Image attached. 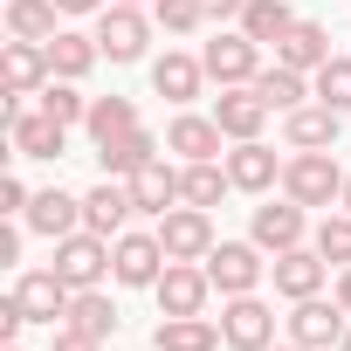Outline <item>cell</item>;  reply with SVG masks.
<instances>
[{
    "mask_svg": "<svg viewBox=\"0 0 351 351\" xmlns=\"http://www.w3.org/2000/svg\"><path fill=\"white\" fill-rule=\"evenodd\" d=\"M0 76H8V97H42L49 69V42H8L0 49Z\"/></svg>",
    "mask_w": 351,
    "mask_h": 351,
    "instance_id": "obj_17",
    "label": "cell"
},
{
    "mask_svg": "<svg viewBox=\"0 0 351 351\" xmlns=\"http://www.w3.org/2000/svg\"><path fill=\"white\" fill-rule=\"evenodd\" d=\"M269 276H276V296L303 303V296H324V282H330V262H324L317 248H289V255H276V262H269Z\"/></svg>",
    "mask_w": 351,
    "mask_h": 351,
    "instance_id": "obj_14",
    "label": "cell"
},
{
    "mask_svg": "<svg viewBox=\"0 0 351 351\" xmlns=\"http://www.w3.org/2000/svg\"><path fill=\"white\" fill-rule=\"evenodd\" d=\"M56 8H62V14H104L110 0H56Z\"/></svg>",
    "mask_w": 351,
    "mask_h": 351,
    "instance_id": "obj_42",
    "label": "cell"
},
{
    "mask_svg": "<svg viewBox=\"0 0 351 351\" xmlns=\"http://www.w3.org/2000/svg\"><path fill=\"white\" fill-rule=\"evenodd\" d=\"M303 214H310V207H296L289 193L269 200V207H255V248H262V255H289V248H303V228H310Z\"/></svg>",
    "mask_w": 351,
    "mask_h": 351,
    "instance_id": "obj_13",
    "label": "cell"
},
{
    "mask_svg": "<svg viewBox=\"0 0 351 351\" xmlns=\"http://www.w3.org/2000/svg\"><path fill=\"white\" fill-rule=\"evenodd\" d=\"M282 193H289L296 207H337V200H344V172H337L330 152H296V158L282 165Z\"/></svg>",
    "mask_w": 351,
    "mask_h": 351,
    "instance_id": "obj_1",
    "label": "cell"
},
{
    "mask_svg": "<svg viewBox=\"0 0 351 351\" xmlns=\"http://www.w3.org/2000/svg\"><path fill=\"white\" fill-rule=\"evenodd\" d=\"M21 221H28L42 241H62V234H76V228H83V200H76V193H62V186H49V193H35V200H28V214H21Z\"/></svg>",
    "mask_w": 351,
    "mask_h": 351,
    "instance_id": "obj_20",
    "label": "cell"
},
{
    "mask_svg": "<svg viewBox=\"0 0 351 351\" xmlns=\"http://www.w3.org/2000/svg\"><path fill=\"white\" fill-rule=\"evenodd\" d=\"M152 21H158L165 35H193V28L207 21V8H200V0H152Z\"/></svg>",
    "mask_w": 351,
    "mask_h": 351,
    "instance_id": "obj_37",
    "label": "cell"
},
{
    "mask_svg": "<svg viewBox=\"0 0 351 351\" xmlns=\"http://www.w3.org/2000/svg\"><path fill=\"white\" fill-rule=\"evenodd\" d=\"M97 62H104L97 35H76V28H62V35L49 42V69H56V76H69V83H83V76H90Z\"/></svg>",
    "mask_w": 351,
    "mask_h": 351,
    "instance_id": "obj_28",
    "label": "cell"
},
{
    "mask_svg": "<svg viewBox=\"0 0 351 351\" xmlns=\"http://www.w3.org/2000/svg\"><path fill=\"white\" fill-rule=\"evenodd\" d=\"M262 276H269V262H262L255 241H214V255H207V282H214L221 296H255Z\"/></svg>",
    "mask_w": 351,
    "mask_h": 351,
    "instance_id": "obj_5",
    "label": "cell"
},
{
    "mask_svg": "<svg viewBox=\"0 0 351 351\" xmlns=\"http://www.w3.org/2000/svg\"><path fill=\"white\" fill-rule=\"evenodd\" d=\"M69 289H97L104 276H110V241L104 234H90V228H76V234H62L56 241V262H49Z\"/></svg>",
    "mask_w": 351,
    "mask_h": 351,
    "instance_id": "obj_3",
    "label": "cell"
},
{
    "mask_svg": "<svg viewBox=\"0 0 351 351\" xmlns=\"http://www.w3.org/2000/svg\"><path fill=\"white\" fill-rule=\"evenodd\" d=\"M337 351H351V330H344V344H337Z\"/></svg>",
    "mask_w": 351,
    "mask_h": 351,
    "instance_id": "obj_46",
    "label": "cell"
},
{
    "mask_svg": "<svg viewBox=\"0 0 351 351\" xmlns=\"http://www.w3.org/2000/svg\"><path fill=\"white\" fill-rule=\"evenodd\" d=\"M97 158H104V180H131V172H145V165L158 158V138L138 124V131H124V138L97 145Z\"/></svg>",
    "mask_w": 351,
    "mask_h": 351,
    "instance_id": "obj_24",
    "label": "cell"
},
{
    "mask_svg": "<svg viewBox=\"0 0 351 351\" xmlns=\"http://www.w3.org/2000/svg\"><path fill=\"white\" fill-rule=\"evenodd\" d=\"M8 145H14V158H62L69 124H56L49 110H14L8 117Z\"/></svg>",
    "mask_w": 351,
    "mask_h": 351,
    "instance_id": "obj_11",
    "label": "cell"
},
{
    "mask_svg": "<svg viewBox=\"0 0 351 351\" xmlns=\"http://www.w3.org/2000/svg\"><path fill=\"white\" fill-rule=\"evenodd\" d=\"M296 21H303V14L289 8V0H248V8H241V21H234V28H241L248 42H282V35H289Z\"/></svg>",
    "mask_w": 351,
    "mask_h": 351,
    "instance_id": "obj_29",
    "label": "cell"
},
{
    "mask_svg": "<svg viewBox=\"0 0 351 351\" xmlns=\"http://www.w3.org/2000/svg\"><path fill=\"white\" fill-rule=\"evenodd\" d=\"M269 351H310V344H296V337H289V344H269Z\"/></svg>",
    "mask_w": 351,
    "mask_h": 351,
    "instance_id": "obj_45",
    "label": "cell"
},
{
    "mask_svg": "<svg viewBox=\"0 0 351 351\" xmlns=\"http://www.w3.org/2000/svg\"><path fill=\"white\" fill-rule=\"evenodd\" d=\"M200 83H207V62H200V56L165 49V56L152 62V90H158L165 104H193V97H200Z\"/></svg>",
    "mask_w": 351,
    "mask_h": 351,
    "instance_id": "obj_21",
    "label": "cell"
},
{
    "mask_svg": "<svg viewBox=\"0 0 351 351\" xmlns=\"http://www.w3.org/2000/svg\"><path fill=\"white\" fill-rule=\"evenodd\" d=\"M344 317H351L344 303H324V296H303V303L289 310V337H296V344H310V351H330V344H344V330H351Z\"/></svg>",
    "mask_w": 351,
    "mask_h": 351,
    "instance_id": "obj_10",
    "label": "cell"
},
{
    "mask_svg": "<svg viewBox=\"0 0 351 351\" xmlns=\"http://www.w3.org/2000/svg\"><path fill=\"white\" fill-rule=\"evenodd\" d=\"M124 8H145V0H124Z\"/></svg>",
    "mask_w": 351,
    "mask_h": 351,
    "instance_id": "obj_47",
    "label": "cell"
},
{
    "mask_svg": "<svg viewBox=\"0 0 351 351\" xmlns=\"http://www.w3.org/2000/svg\"><path fill=\"white\" fill-rule=\"evenodd\" d=\"M221 138H228V131H221L214 117H193V110H180V117L165 124V152H180L186 165H193V158H221Z\"/></svg>",
    "mask_w": 351,
    "mask_h": 351,
    "instance_id": "obj_22",
    "label": "cell"
},
{
    "mask_svg": "<svg viewBox=\"0 0 351 351\" xmlns=\"http://www.w3.org/2000/svg\"><path fill=\"white\" fill-rule=\"evenodd\" d=\"M214 124H221L234 145H248V138H262V124H269V104L255 97V83H241V90H221V97H214Z\"/></svg>",
    "mask_w": 351,
    "mask_h": 351,
    "instance_id": "obj_18",
    "label": "cell"
},
{
    "mask_svg": "<svg viewBox=\"0 0 351 351\" xmlns=\"http://www.w3.org/2000/svg\"><path fill=\"white\" fill-rule=\"evenodd\" d=\"M200 8H207V21H241L248 0H200Z\"/></svg>",
    "mask_w": 351,
    "mask_h": 351,
    "instance_id": "obj_40",
    "label": "cell"
},
{
    "mask_svg": "<svg viewBox=\"0 0 351 351\" xmlns=\"http://www.w3.org/2000/svg\"><path fill=\"white\" fill-rule=\"evenodd\" d=\"M14 296H21V310H28V324H62L69 317V282L56 276V269H28L21 282H14Z\"/></svg>",
    "mask_w": 351,
    "mask_h": 351,
    "instance_id": "obj_15",
    "label": "cell"
},
{
    "mask_svg": "<svg viewBox=\"0 0 351 351\" xmlns=\"http://www.w3.org/2000/svg\"><path fill=\"white\" fill-rule=\"evenodd\" d=\"M282 165L289 158H276L262 138H248L228 152V180H234V193H269V186H282Z\"/></svg>",
    "mask_w": 351,
    "mask_h": 351,
    "instance_id": "obj_16",
    "label": "cell"
},
{
    "mask_svg": "<svg viewBox=\"0 0 351 351\" xmlns=\"http://www.w3.org/2000/svg\"><path fill=\"white\" fill-rule=\"evenodd\" d=\"M145 42H152V21H145L138 8L110 0V8L97 14V49H104L110 62H138V56H145Z\"/></svg>",
    "mask_w": 351,
    "mask_h": 351,
    "instance_id": "obj_9",
    "label": "cell"
},
{
    "mask_svg": "<svg viewBox=\"0 0 351 351\" xmlns=\"http://www.w3.org/2000/svg\"><path fill=\"white\" fill-rule=\"evenodd\" d=\"M255 97H262L269 110H282V117H289V110L310 97V76H303V69H289V62H269V69L255 76Z\"/></svg>",
    "mask_w": 351,
    "mask_h": 351,
    "instance_id": "obj_30",
    "label": "cell"
},
{
    "mask_svg": "<svg viewBox=\"0 0 351 351\" xmlns=\"http://www.w3.org/2000/svg\"><path fill=\"white\" fill-rule=\"evenodd\" d=\"M0 262H21V228H14V221L0 228Z\"/></svg>",
    "mask_w": 351,
    "mask_h": 351,
    "instance_id": "obj_41",
    "label": "cell"
},
{
    "mask_svg": "<svg viewBox=\"0 0 351 351\" xmlns=\"http://www.w3.org/2000/svg\"><path fill=\"white\" fill-rule=\"evenodd\" d=\"M158 241H165V262H207L214 255V221H207V207H172V214H158Z\"/></svg>",
    "mask_w": 351,
    "mask_h": 351,
    "instance_id": "obj_6",
    "label": "cell"
},
{
    "mask_svg": "<svg viewBox=\"0 0 351 351\" xmlns=\"http://www.w3.org/2000/svg\"><path fill=\"white\" fill-rule=\"evenodd\" d=\"M200 62H207V83L241 90V83H255V76H262V42H248L241 28H221V35L200 49Z\"/></svg>",
    "mask_w": 351,
    "mask_h": 351,
    "instance_id": "obj_2",
    "label": "cell"
},
{
    "mask_svg": "<svg viewBox=\"0 0 351 351\" xmlns=\"http://www.w3.org/2000/svg\"><path fill=\"white\" fill-rule=\"evenodd\" d=\"M310 97L330 104V110H351V56H330V62L310 76Z\"/></svg>",
    "mask_w": 351,
    "mask_h": 351,
    "instance_id": "obj_35",
    "label": "cell"
},
{
    "mask_svg": "<svg viewBox=\"0 0 351 351\" xmlns=\"http://www.w3.org/2000/svg\"><path fill=\"white\" fill-rule=\"evenodd\" d=\"M330 269H351V214L337 207V214H324V228H317V241H310Z\"/></svg>",
    "mask_w": 351,
    "mask_h": 351,
    "instance_id": "obj_36",
    "label": "cell"
},
{
    "mask_svg": "<svg viewBox=\"0 0 351 351\" xmlns=\"http://www.w3.org/2000/svg\"><path fill=\"white\" fill-rule=\"evenodd\" d=\"M152 344H158V351H221L228 337H221V324H207V317H158Z\"/></svg>",
    "mask_w": 351,
    "mask_h": 351,
    "instance_id": "obj_25",
    "label": "cell"
},
{
    "mask_svg": "<svg viewBox=\"0 0 351 351\" xmlns=\"http://www.w3.org/2000/svg\"><path fill=\"white\" fill-rule=\"evenodd\" d=\"M337 303L351 310V269H337Z\"/></svg>",
    "mask_w": 351,
    "mask_h": 351,
    "instance_id": "obj_43",
    "label": "cell"
},
{
    "mask_svg": "<svg viewBox=\"0 0 351 351\" xmlns=\"http://www.w3.org/2000/svg\"><path fill=\"white\" fill-rule=\"evenodd\" d=\"M337 207H344V214H351V172H344V200H337Z\"/></svg>",
    "mask_w": 351,
    "mask_h": 351,
    "instance_id": "obj_44",
    "label": "cell"
},
{
    "mask_svg": "<svg viewBox=\"0 0 351 351\" xmlns=\"http://www.w3.org/2000/svg\"><path fill=\"white\" fill-rule=\"evenodd\" d=\"M131 214H138L131 180H104V186H90V193H83V228H90V234H104V241H117Z\"/></svg>",
    "mask_w": 351,
    "mask_h": 351,
    "instance_id": "obj_12",
    "label": "cell"
},
{
    "mask_svg": "<svg viewBox=\"0 0 351 351\" xmlns=\"http://www.w3.org/2000/svg\"><path fill=\"white\" fill-rule=\"evenodd\" d=\"M110 276H117L124 289H152V282L165 276V241H158V234H131V228H124V234L110 241Z\"/></svg>",
    "mask_w": 351,
    "mask_h": 351,
    "instance_id": "obj_7",
    "label": "cell"
},
{
    "mask_svg": "<svg viewBox=\"0 0 351 351\" xmlns=\"http://www.w3.org/2000/svg\"><path fill=\"white\" fill-rule=\"evenodd\" d=\"M131 200H138V214H172L180 207V172L165 158H152L145 172H131Z\"/></svg>",
    "mask_w": 351,
    "mask_h": 351,
    "instance_id": "obj_26",
    "label": "cell"
},
{
    "mask_svg": "<svg viewBox=\"0 0 351 351\" xmlns=\"http://www.w3.org/2000/svg\"><path fill=\"white\" fill-rule=\"evenodd\" d=\"M152 296H158V317H207V296H214L207 262H165Z\"/></svg>",
    "mask_w": 351,
    "mask_h": 351,
    "instance_id": "obj_4",
    "label": "cell"
},
{
    "mask_svg": "<svg viewBox=\"0 0 351 351\" xmlns=\"http://www.w3.org/2000/svg\"><path fill=\"white\" fill-rule=\"evenodd\" d=\"M90 138L97 145H110V138H124V131H138V104L131 97H90Z\"/></svg>",
    "mask_w": 351,
    "mask_h": 351,
    "instance_id": "obj_33",
    "label": "cell"
},
{
    "mask_svg": "<svg viewBox=\"0 0 351 351\" xmlns=\"http://www.w3.org/2000/svg\"><path fill=\"white\" fill-rule=\"evenodd\" d=\"M62 324H69V330H83V337H97V344H104V337H110V330H117V303H110V296H104V289H76V296H69V317H62Z\"/></svg>",
    "mask_w": 351,
    "mask_h": 351,
    "instance_id": "obj_31",
    "label": "cell"
},
{
    "mask_svg": "<svg viewBox=\"0 0 351 351\" xmlns=\"http://www.w3.org/2000/svg\"><path fill=\"white\" fill-rule=\"evenodd\" d=\"M0 351H21V344H0Z\"/></svg>",
    "mask_w": 351,
    "mask_h": 351,
    "instance_id": "obj_48",
    "label": "cell"
},
{
    "mask_svg": "<svg viewBox=\"0 0 351 351\" xmlns=\"http://www.w3.org/2000/svg\"><path fill=\"white\" fill-rule=\"evenodd\" d=\"M42 110H49L56 124H83V117H90V97H83L69 76H49V83H42Z\"/></svg>",
    "mask_w": 351,
    "mask_h": 351,
    "instance_id": "obj_34",
    "label": "cell"
},
{
    "mask_svg": "<svg viewBox=\"0 0 351 351\" xmlns=\"http://www.w3.org/2000/svg\"><path fill=\"white\" fill-rule=\"evenodd\" d=\"M28 200H35V193H28V186L14 180V172H8V180H0V214L14 221V214H28Z\"/></svg>",
    "mask_w": 351,
    "mask_h": 351,
    "instance_id": "obj_38",
    "label": "cell"
},
{
    "mask_svg": "<svg viewBox=\"0 0 351 351\" xmlns=\"http://www.w3.org/2000/svg\"><path fill=\"white\" fill-rule=\"evenodd\" d=\"M49 351H104V344H97V337H83V330H69V324H62V330H56V344H49Z\"/></svg>",
    "mask_w": 351,
    "mask_h": 351,
    "instance_id": "obj_39",
    "label": "cell"
},
{
    "mask_svg": "<svg viewBox=\"0 0 351 351\" xmlns=\"http://www.w3.org/2000/svg\"><path fill=\"white\" fill-rule=\"evenodd\" d=\"M56 0H8V35L14 42H56L62 28H56Z\"/></svg>",
    "mask_w": 351,
    "mask_h": 351,
    "instance_id": "obj_32",
    "label": "cell"
},
{
    "mask_svg": "<svg viewBox=\"0 0 351 351\" xmlns=\"http://www.w3.org/2000/svg\"><path fill=\"white\" fill-rule=\"evenodd\" d=\"M221 193H234L228 158H193V165L180 172V200H186V207H221Z\"/></svg>",
    "mask_w": 351,
    "mask_h": 351,
    "instance_id": "obj_27",
    "label": "cell"
},
{
    "mask_svg": "<svg viewBox=\"0 0 351 351\" xmlns=\"http://www.w3.org/2000/svg\"><path fill=\"white\" fill-rule=\"evenodd\" d=\"M337 124H344V110H330V104H296V110L282 117V138H289V152H330V145H337Z\"/></svg>",
    "mask_w": 351,
    "mask_h": 351,
    "instance_id": "obj_19",
    "label": "cell"
},
{
    "mask_svg": "<svg viewBox=\"0 0 351 351\" xmlns=\"http://www.w3.org/2000/svg\"><path fill=\"white\" fill-rule=\"evenodd\" d=\"M276 62H289V69L317 76V69L330 62V28H324V21H296V28L276 42Z\"/></svg>",
    "mask_w": 351,
    "mask_h": 351,
    "instance_id": "obj_23",
    "label": "cell"
},
{
    "mask_svg": "<svg viewBox=\"0 0 351 351\" xmlns=\"http://www.w3.org/2000/svg\"><path fill=\"white\" fill-rule=\"evenodd\" d=\"M221 337H228V351H269V344H276V310H269L262 296H228Z\"/></svg>",
    "mask_w": 351,
    "mask_h": 351,
    "instance_id": "obj_8",
    "label": "cell"
}]
</instances>
